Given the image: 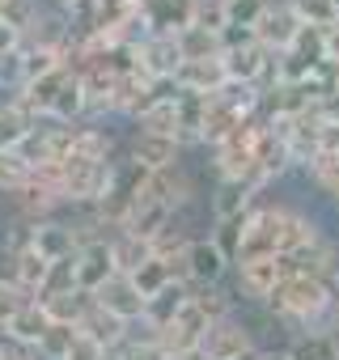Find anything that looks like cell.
I'll return each mask as SVG.
<instances>
[{"label": "cell", "mask_w": 339, "mask_h": 360, "mask_svg": "<svg viewBox=\"0 0 339 360\" xmlns=\"http://www.w3.org/2000/svg\"><path fill=\"white\" fill-rule=\"evenodd\" d=\"M335 301H339V280H322V276H288L267 301L263 309L271 314V322L280 330L305 335V330H331L335 318Z\"/></svg>", "instance_id": "6da1fadb"}, {"label": "cell", "mask_w": 339, "mask_h": 360, "mask_svg": "<svg viewBox=\"0 0 339 360\" xmlns=\"http://www.w3.org/2000/svg\"><path fill=\"white\" fill-rule=\"evenodd\" d=\"M56 187L64 208H94L110 187H115V161H81V157H60Z\"/></svg>", "instance_id": "7a4b0ae2"}, {"label": "cell", "mask_w": 339, "mask_h": 360, "mask_svg": "<svg viewBox=\"0 0 339 360\" xmlns=\"http://www.w3.org/2000/svg\"><path fill=\"white\" fill-rule=\"evenodd\" d=\"M255 352H259V339H255L250 318H242V314L212 322L204 335V347H200L204 360H250Z\"/></svg>", "instance_id": "3957f363"}, {"label": "cell", "mask_w": 339, "mask_h": 360, "mask_svg": "<svg viewBox=\"0 0 339 360\" xmlns=\"http://www.w3.org/2000/svg\"><path fill=\"white\" fill-rule=\"evenodd\" d=\"M234 280H238V297L246 305H263L288 280V259L284 255H263V259L234 263Z\"/></svg>", "instance_id": "277c9868"}, {"label": "cell", "mask_w": 339, "mask_h": 360, "mask_svg": "<svg viewBox=\"0 0 339 360\" xmlns=\"http://www.w3.org/2000/svg\"><path fill=\"white\" fill-rule=\"evenodd\" d=\"M208 314L196 305V301H187L174 318H170L165 326H157L153 335H157V343L174 356V360H183V356H196L200 347H204V335H208Z\"/></svg>", "instance_id": "5b68a950"}, {"label": "cell", "mask_w": 339, "mask_h": 360, "mask_svg": "<svg viewBox=\"0 0 339 360\" xmlns=\"http://www.w3.org/2000/svg\"><path fill=\"white\" fill-rule=\"evenodd\" d=\"M196 200H200L196 195V178L183 165L161 169V174H148L144 187H140V195H136V204H161V208H170L174 217H183Z\"/></svg>", "instance_id": "8992f818"}, {"label": "cell", "mask_w": 339, "mask_h": 360, "mask_svg": "<svg viewBox=\"0 0 339 360\" xmlns=\"http://www.w3.org/2000/svg\"><path fill=\"white\" fill-rule=\"evenodd\" d=\"M132 64H136V72H144V77L157 81V85H174V77H179V68H183L179 39L144 34V39L132 47Z\"/></svg>", "instance_id": "52a82bcc"}, {"label": "cell", "mask_w": 339, "mask_h": 360, "mask_svg": "<svg viewBox=\"0 0 339 360\" xmlns=\"http://www.w3.org/2000/svg\"><path fill=\"white\" fill-rule=\"evenodd\" d=\"M301 30H305V22L297 18L293 0H267V13L259 18L255 39H259V47H267L271 56H284V51H293V47H297Z\"/></svg>", "instance_id": "ba28073f"}, {"label": "cell", "mask_w": 339, "mask_h": 360, "mask_svg": "<svg viewBox=\"0 0 339 360\" xmlns=\"http://www.w3.org/2000/svg\"><path fill=\"white\" fill-rule=\"evenodd\" d=\"M127 161H136L144 174H161V169L183 165V144L170 140V136H153V131L132 127V136H127Z\"/></svg>", "instance_id": "9c48e42d"}, {"label": "cell", "mask_w": 339, "mask_h": 360, "mask_svg": "<svg viewBox=\"0 0 339 360\" xmlns=\"http://www.w3.org/2000/svg\"><path fill=\"white\" fill-rule=\"evenodd\" d=\"M94 301H98L106 314H115L119 322H127V326H140V322L148 318V301H144V292L132 284V276H110V280L94 292Z\"/></svg>", "instance_id": "30bf717a"}, {"label": "cell", "mask_w": 339, "mask_h": 360, "mask_svg": "<svg viewBox=\"0 0 339 360\" xmlns=\"http://www.w3.org/2000/svg\"><path fill=\"white\" fill-rule=\"evenodd\" d=\"M234 271V259L212 242V238H196L187 250V284L191 288H208V284H225V276Z\"/></svg>", "instance_id": "8fae6325"}, {"label": "cell", "mask_w": 339, "mask_h": 360, "mask_svg": "<svg viewBox=\"0 0 339 360\" xmlns=\"http://www.w3.org/2000/svg\"><path fill=\"white\" fill-rule=\"evenodd\" d=\"M144 34H165L179 39L187 26H196V0H153L148 9H140Z\"/></svg>", "instance_id": "7c38bea8"}, {"label": "cell", "mask_w": 339, "mask_h": 360, "mask_svg": "<svg viewBox=\"0 0 339 360\" xmlns=\"http://www.w3.org/2000/svg\"><path fill=\"white\" fill-rule=\"evenodd\" d=\"M136 127H140V131H153V136H170V140L183 144V127H187V119H183V94H179V89H174V94H157V98L140 110Z\"/></svg>", "instance_id": "4fadbf2b"}, {"label": "cell", "mask_w": 339, "mask_h": 360, "mask_svg": "<svg viewBox=\"0 0 339 360\" xmlns=\"http://www.w3.org/2000/svg\"><path fill=\"white\" fill-rule=\"evenodd\" d=\"M30 246H34L47 263L77 259V250H81V242H77V233H72V221H60V217L34 221V225H30Z\"/></svg>", "instance_id": "5bb4252c"}, {"label": "cell", "mask_w": 339, "mask_h": 360, "mask_svg": "<svg viewBox=\"0 0 339 360\" xmlns=\"http://www.w3.org/2000/svg\"><path fill=\"white\" fill-rule=\"evenodd\" d=\"M225 85H229L225 60H183V68L174 77V89L179 94H196V98H212Z\"/></svg>", "instance_id": "9a60e30c"}, {"label": "cell", "mask_w": 339, "mask_h": 360, "mask_svg": "<svg viewBox=\"0 0 339 360\" xmlns=\"http://www.w3.org/2000/svg\"><path fill=\"white\" fill-rule=\"evenodd\" d=\"M263 191H255L250 183H229V178H217V187L208 191V212H212V225L217 221H234V217H246L255 204H259Z\"/></svg>", "instance_id": "2e32d148"}, {"label": "cell", "mask_w": 339, "mask_h": 360, "mask_svg": "<svg viewBox=\"0 0 339 360\" xmlns=\"http://www.w3.org/2000/svg\"><path fill=\"white\" fill-rule=\"evenodd\" d=\"M68 77H72V68H60V72H51V77H39V81H30V85H22L13 98L34 115V119H43V123H51V110H56V98L64 94V85H68Z\"/></svg>", "instance_id": "e0dca14e"}, {"label": "cell", "mask_w": 339, "mask_h": 360, "mask_svg": "<svg viewBox=\"0 0 339 360\" xmlns=\"http://www.w3.org/2000/svg\"><path fill=\"white\" fill-rule=\"evenodd\" d=\"M110 276H119L115 271V259H110V242H94V246H81L77 250V288L85 297H94Z\"/></svg>", "instance_id": "ac0fdd59"}, {"label": "cell", "mask_w": 339, "mask_h": 360, "mask_svg": "<svg viewBox=\"0 0 339 360\" xmlns=\"http://www.w3.org/2000/svg\"><path fill=\"white\" fill-rule=\"evenodd\" d=\"M34 131H39V119L18 98H0V153H22V144Z\"/></svg>", "instance_id": "d6986e66"}, {"label": "cell", "mask_w": 339, "mask_h": 360, "mask_svg": "<svg viewBox=\"0 0 339 360\" xmlns=\"http://www.w3.org/2000/svg\"><path fill=\"white\" fill-rule=\"evenodd\" d=\"M77 330H81V335H89V339H98V343H102V347H110V352H119V347L127 343V335H132V326H127V322H119L115 314H106L94 297H89V305H85V314H81Z\"/></svg>", "instance_id": "ffe728a7"}, {"label": "cell", "mask_w": 339, "mask_h": 360, "mask_svg": "<svg viewBox=\"0 0 339 360\" xmlns=\"http://www.w3.org/2000/svg\"><path fill=\"white\" fill-rule=\"evenodd\" d=\"M47 326H51V318L43 314V305H39V301H26V305H22V309L5 322L0 339H9V343H18V347L34 352V347H39V339L47 335Z\"/></svg>", "instance_id": "44dd1931"}, {"label": "cell", "mask_w": 339, "mask_h": 360, "mask_svg": "<svg viewBox=\"0 0 339 360\" xmlns=\"http://www.w3.org/2000/svg\"><path fill=\"white\" fill-rule=\"evenodd\" d=\"M13 276H18V288L26 292V297H39V288L47 284V276H51V263L26 242V246H18L13 250Z\"/></svg>", "instance_id": "7402d4cb"}, {"label": "cell", "mask_w": 339, "mask_h": 360, "mask_svg": "<svg viewBox=\"0 0 339 360\" xmlns=\"http://www.w3.org/2000/svg\"><path fill=\"white\" fill-rule=\"evenodd\" d=\"M288 360H339V343L331 330H305L284 343Z\"/></svg>", "instance_id": "603a6c76"}, {"label": "cell", "mask_w": 339, "mask_h": 360, "mask_svg": "<svg viewBox=\"0 0 339 360\" xmlns=\"http://www.w3.org/2000/svg\"><path fill=\"white\" fill-rule=\"evenodd\" d=\"M110 259H115V271H119V276H132L140 263H148V259H153V246H148V242H140L136 233L119 229V233L110 238Z\"/></svg>", "instance_id": "cb8c5ba5"}, {"label": "cell", "mask_w": 339, "mask_h": 360, "mask_svg": "<svg viewBox=\"0 0 339 360\" xmlns=\"http://www.w3.org/2000/svg\"><path fill=\"white\" fill-rule=\"evenodd\" d=\"M170 221H174V212L170 208H161V204H136V212H132V221H127V233H136L140 242H157L165 229H170Z\"/></svg>", "instance_id": "d4e9b609"}, {"label": "cell", "mask_w": 339, "mask_h": 360, "mask_svg": "<svg viewBox=\"0 0 339 360\" xmlns=\"http://www.w3.org/2000/svg\"><path fill=\"white\" fill-rule=\"evenodd\" d=\"M115 360H174V356L157 343V335H153L148 322H140V326H132V335H127V343L115 352Z\"/></svg>", "instance_id": "484cf974"}, {"label": "cell", "mask_w": 339, "mask_h": 360, "mask_svg": "<svg viewBox=\"0 0 339 360\" xmlns=\"http://www.w3.org/2000/svg\"><path fill=\"white\" fill-rule=\"evenodd\" d=\"M39 305H43V314H47L51 322H60V326H77V322H81V314H85V305H89V297H85L81 288H72V292L39 297Z\"/></svg>", "instance_id": "4316f807"}, {"label": "cell", "mask_w": 339, "mask_h": 360, "mask_svg": "<svg viewBox=\"0 0 339 360\" xmlns=\"http://www.w3.org/2000/svg\"><path fill=\"white\" fill-rule=\"evenodd\" d=\"M179 51H183V60H221V56H225V39L212 34V30L187 26V30L179 34Z\"/></svg>", "instance_id": "83f0119b"}, {"label": "cell", "mask_w": 339, "mask_h": 360, "mask_svg": "<svg viewBox=\"0 0 339 360\" xmlns=\"http://www.w3.org/2000/svg\"><path fill=\"white\" fill-rule=\"evenodd\" d=\"M305 178H309V187H314L318 195H326V200L335 204V195H339V153H318V157L305 165Z\"/></svg>", "instance_id": "f1b7e54d"}, {"label": "cell", "mask_w": 339, "mask_h": 360, "mask_svg": "<svg viewBox=\"0 0 339 360\" xmlns=\"http://www.w3.org/2000/svg\"><path fill=\"white\" fill-rule=\"evenodd\" d=\"M191 301L208 314V322H221V318H234L238 314V297L225 288V284H208V288H191Z\"/></svg>", "instance_id": "f546056e"}, {"label": "cell", "mask_w": 339, "mask_h": 360, "mask_svg": "<svg viewBox=\"0 0 339 360\" xmlns=\"http://www.w3.org/2000/svg\"><path fill=\"white\" fill-rule=\"evenodd\" d=\"M132 284L144 292V301H153L157 292H165L170 284H174V271H170V263H161V259L153 255L148 263H140V267L132 271Z\"/></svg>", "instance_id": "4dcf8cb0"}, {"label": "cell", "mask_w": 339, "mask_h": 360, "mask_svg": "<svg viewBox=\"0 0 339 360\" xmlns=\"http://www.w3.org/2000/svg\"><path fill=\"white\" fill-rule=\"evenodd\" d=\"M77 326H60V322H51L47 326V335L39 339V347H34V356L39 360H64L68 352H72V343H77Z\"/></svg>", "instance_id": "1f68e13d"}, {"label": "cell", "mask_w": 339, "mask_h": 360, "mask_svg": "<svg viewBox=\"0 0 339 360\" xmlns=\"http://www.w3.org/2000/svg\"><path fill=\"white\" fill-rule=\"evenodd\" d=\"M293 9H297V18H301L305 26H314V30H331V26L339 22V5H335V0H293Z\"/></svg>", "instance_id": "d6a6232c"}, {"label": "cell", "mask_w": 339, "mask_h": 360, "mask_svg": "<svg viewBox=\"0 0 339 360\" xmlns=\"http://www.w3.org/2000/svg\"><path fill=\"white\" fill-rule=\"evenodd\" d=\"M246 221H250V212H246V217H234V221H217V225H212V233H208V238H212V242H217L229 259H234V263H238V255H242Z\"/></svg>", "instance_id": "836d02e7"}, {"label": "cell", "mask_w": 339, "mask_h": 360, "mask_svg": "<svg viewBox=\"0 0 339 360\" xmlns=\"http://www.w3.org/2000/svg\"><path fill=\"white\" fill-rule=\"evenodd\" d=\"M196 26L225 39V30H229V0H196Z\"/></svg>", "instance_id": "e575fe53"}, {"label": "cell", "mask_w": 339, "mask_h": 360, "mask_svg": "<svg viewBox=\"0 0 339 360\" xmlns=\"http://www.w3.org/2000/svg\"><path fill=\"white\" fill-rule=\"evenodd\" d=\"M26 183H30V165L18 153H0V195H13Z\"/></svg>", "instance_id": "d590c367"}, {"label": "cell", "mask_w": 339, "mask_h": 360, "mask_svg": "<svg viewBox=\"0 0 339 360\" xmlns=\"http://www.w3.org/2000/svg\"><path fill=\"white\" fill-rule=\"evenodd\" d=\"M39 18H43V5H39V0H9V5H5V22H9L13 30H22V34H30V30L39 26Z\"/></svg>", "instance_id": "8d00e7d4"}, {"label": "cell", "mask_w": 339, "mask_h": 360, "mask_svg": "<svg viewBox=\"0 0 339 360\" xmlns=\"http://www.w3.org/2000/svg\"><path fill=\"white\" fill-rule=\"evenodd\" d=\"M64 360H115V352L102 347V343L89 339V335H77V343H72V352H68Z\"/></svg>", "instance_id": "74e56055"}, {"label": "cell", "mask_w": 339, "mask_h": 360, "mask_svg": "<svg viewBox=\"0 0 339 360\" xmlns=\"http://www.w3.org/2000/svg\"><path fill=\"white\" fill-rule=\"evenodd\" d=\"M26 301H34V297H26L22 288H9V284H0V330H5V322L26 305Z\"/></svg>", "instance_id": "f35d334b"}, {"label": "cell", "mask_w": 339, "mask_h": 360, "mask_svg": "<svg viewBox=\"0 0 339 360\" xmlns=\"http://www.w3.org/2000/svg\"><path fill=\"white\" fill-rule=\"evenodd\" d=\"M22 47H26V34H22V30H13L5 18H0V60H13Z\"/></svg>", "instance_id": "ab89813d"}, {"label": "cell", "mask_w": 339, "mask_h": 360, "mask_svg": "<svg viewBox=\"0 0 339 360\" xmlns=\"http://www.w3.org/2000/svg\"><path fill=\"white\" fill-rule=\"evenodd\" d=\"M326 60H331V64H339V22L326 30Z\"/></svg>", "instance_id": "60d3db41"}, {"label": "cell", "mask_w": 339, "mask_h": 360, "mask_svg": "<svg viewBox=\"0 0 339 360\" xmlns=\"http://www.w3.org/2000/svg\"><path fill=\"white\" fill-rule=\"evenodd\" d=\"M255 360H288V352H284V347H259Z\"/></svg>", "instance_id": "b9f144b4"}, {"label": "cell", "mask_w": 339, "mask_h": 360, "mask_svg": "<svg viewBox=\"0 0 339 360\" xmlns=\"http://www.w3.org/2000/svg\"><path fill=\"white\" fill-rule=\"evenodd\" d=\"M127 5H132V9L140 13V9H148V5H153V0H127Z\"/></svg>", "instance_id": "7bdbcfd3"}, {"label": "cell", "mask_w": 339, "mask_h": 360, "mask_svg": "<svg viewBox=\"0 0 339 360\" xmlns=\"http://www.w3.org/2000/svg\"><path fill=\"white\" fill-rule=\"evenodd\" d=\"M331 330H339V301H335V318H331Z\"/></svg>", "instance_id": "ee69618b"}, {"label": "cell", "mask_w": 339, "mask_h": 360, "mask_svg": "<svg viewBox=\"0 0 339 360\" xmlns=\"http://www.w3.org/2000/svg\"><path fill=\"white\" fill-rule=\"evenodd\" d=\"M335 94H339V64H335Z\"/></svg>", "instance_id": "f6af8a7d"}, {"label": "cell", "mask_w": 339, "mask_h": 360, "mask_svg": "<svg viewBox=\"0 0 339 360\" xmlns=\"http://www.w3.org/2000/svg\"><path fill=\"white\" fill-rule=\"evenodd\" d=\"M5 5H9V0H0V18H5Z\"/></svg>", "instance_id": "bcb514c9"}, {"label": "cell", "mask_w": 339, "mask_h": 360, "mask_svg": "<svg viewBox=\"0 0 339 360\" xmlns=\"http://www.w3.org/2000/svg\"><path fill=\"white\" fill-rule=\"evenodd\" d=\"M183 360H204V356H200V352H196V356H183Z\"/></svg>", "instance_id": "7dc6e473"}, {"label": "cell", "mask_w": 339, "mask_h": 360, "mask_svg": "<svg viewBox=\"0 0 339 360\" xmlns=\"http://www.w3.org/2000/svg\"><path fill=\"white\" fill-rule=\"evenodd\" d=\"M331 335H335V343H339V330H331Z\"/></svg>", "instance_id": "c3c4849f"}, {"label": "cell", "mask_w": 339, "mask_h": 360, "mask_svg": "<svg viewBox=\"0 0 339 360\" xmlns=\"http://www.w3.org/2000/svg\"><path fill=\"white\" fill-rule=\"evenodd\" d=\"M335 208H339V195H335Z\"/></svg>", "instance_id": "681fc988"}, {"label": "cell", "mask_w": 339, "mask_h": 360, "mask_svg": "<svg viewBox=\"0 0 339 360\" xmlns=\"http://www.w3.org/2000/svg\"><path fill=\"white\" fill-rule=\"evenodd\" d=\"M335 5H339V0H335Z\"/></svg>", "instance_id": "f907efd6"}]
</instances>
